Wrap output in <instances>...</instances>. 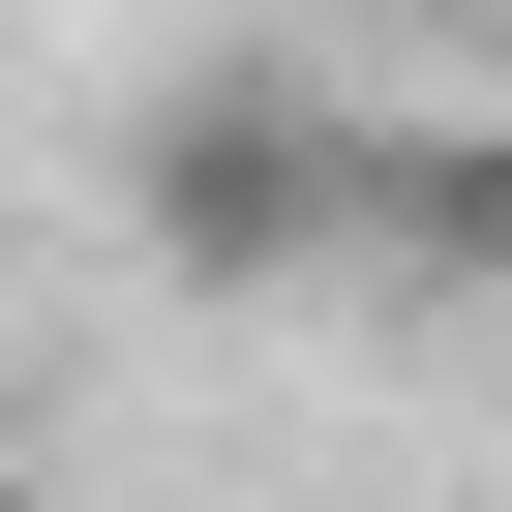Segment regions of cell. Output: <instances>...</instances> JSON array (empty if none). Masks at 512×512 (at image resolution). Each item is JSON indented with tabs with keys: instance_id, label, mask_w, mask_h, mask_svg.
<instances>
[{
	"instance_id": "cell-1",
	"label": "cell",
	"mask_w": 512,
	"mask_h": 512,
	"mask_svg": "<svg viewBox=\"0 0 512 512\" xmlns=\"http://www.w3.org/2000/svg\"><path fill=\"white\" fill-rule=\"evenodd\" d=\"M362 151L392 121H332L302 61H181L151 121H121V241L181 302H272V272H362Z\"/></svg>"
},
{
	"instance_id": "cell-2",
	"label": "cell",
	"mask_w": 512,
	"mask_h": 512,
	"mask_svg": "<svg viewBox=\"0 0 512 512\" xmlns=\"http://www.w3.org/2000/svg\"><path fill=\"white\" fill-rule=\"evenodd\" d=\"M362 272L512 302V121H392V151H362Z\"/></svg>"
}]
</instances>
